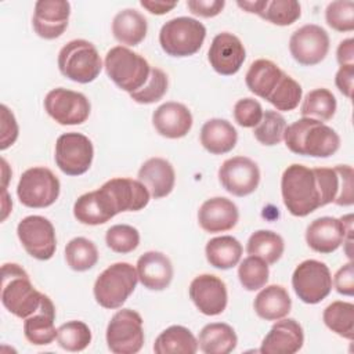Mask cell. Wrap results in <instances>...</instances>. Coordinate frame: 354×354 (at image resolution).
<instances>
[{
  "mask_svg": "<svg viewBox=\"0 0 354 354\" xmlns=\"http://www.w3.org/2000/svg\"><path fill=\"white\" fill-rule=\"evenodd\" d=\"M283 141L290 152L313 158H329L340 148L339 134L311 118H301L286 126Z\"/></svg>",
  "mask_w": 354,
  "mask_h": 354,
  "instance_id": "6da1fadb",
  "label": "cell"
},
{
  "mask_svg": "<svg viewBox=\"0 0 354 354\" xmlns=\"http://www.w3.org/2000/svg\"><path fill=\"white\" fill-rule=\"evenodd\" d=\"M281 194L288 212L306 217L321 207V192L314 170L299 163L288 166L281 177Z\"/></svg>",
  "mask_w": 354,
  "mask_h": 354,
  "instance_id": "7a4b0ae2",
  "label": "cell"
},
{
  "mask_svg": "<svg viewBox=\"0 0 354 354\" xmlns=\"http://www.w3.org/2000/svg\"><path fill=\"white\" fill-rule=\"evenodd\" d=\"M43 297L44 293L32 285L28 272L19 264H3L1 303L12 315L26 319L40 308Z\"/></svg>",
  "mask_w": 354,
  "mask_h": 354,
  "instance_id": "3957f363",
  "label": "cell"
},
{
  "mask_svg": "<svg viewBox=\"0 0 354 354\" xmlns=\"http://www.w3.org/2000/svg\"><path fill=\"white\" fill-rule=\"evenodd\" d=\"M104 68L108 77L123 91L140 90L149 77L151 65L148 61L124 46H115L108 50Z\"/></svg>",
  "mask_w": 354,
  "mask_h": 354,
  "instance_id": "277c9868",
  "label": "cell"
},
{
  "mask_svg": "<svg viewBox=\"0 0 354 354\" xmlns=\"http://www.w3.org/2000/svg\"><path fill=\"white\" fill-rule=\"evenodd\" d=\"M137 282V270L130 263L111 264L94 282V299L104 308H119L134 292Z\"/></svg>",
  "mask_w": 354,
  "mask_h": 354,
  "instance_id": "5b68a950",
  "label": "cell"
},
{
  "mask_svg": "<svg viewBox=\"0 0 354 354\" xmlns=\"http://www.w3.org/2000/svg\"><path fill=\"white\" fill-rule=\"evenodd\" d=\"M58 69L72 82L90 83L98 77L102 61L97 47L84 39L68 41L58 53Z\"/></svg>",
  "mask_w": 354,
  "mask_h": 354,
  "instance_id": "8992f818",
  "label": "cell"
},
{
  "mask_svg": "<svg viewBox=\"0 0 354 354\" xmlns=\"http://www.w3.org/2000/svg\"><path fill=\"white\" fill-rule=\"evenodd\" d=\"M206 28L191 17L171 18L159 32V44L170 57H189L198 53L205 41Z\"/></svg>",
  "mask_w": 354,
  "mask_h": 354,
  "instance_id": "52a82bcc",
  "label": "cell"
},
{
  "mask_svg": "<svg viewBox=\"0 0 354 354\" xmlns=\"http://www.w3.org/2000/svg\"><path fill=\"white\" fill-rule=\"evenodd\" d=\"M59 191V180L50 169L43 166L25 170L17 185L19 202L32 209L51 206L58 199Z\"/></svg>",
  "mask_w": 354,
  "mask_h": 354,
  "instance_id": "ba28073f",
  "label": "cell"
},
{
  "mask_svg": "<svg viewBox=\"0 0 354 354\" xmlns=\"http://www.w3.org/2000/svg\"><path fill=\"white\" fill-rule=\"evenodd\" d=\"M106 346L115 354H136L144 346L141 315L131 308L116 311L106 326Z\"/></svg>",
  "mask_w": 354,
  "mask_h": 354,
  "instance_id": "9c48e42d",
  "label": "cell"
},
{
  "mask_svg": "<svg viewBox=\"0 0 354 354\" xmlns=\"http://www.w3.org/2000/svg\"><path fill=\"white\" fill-rule=\"evenodd\" d=\"M292 286L303 303L317 304L329 296L332 290V275L325 263L308 259L295 268Z\"/></svg>",
  "mask_w": 354,
  "mask_h": 354,
  "instance_id": "30bf717a",
  "label": "cell"
},
{
  "mask_svg": "<svg viewBox=\"0 0 354 354\" xmlns=\"http://www.w3.org/2000/svg\"><path fill=\"white\" fill-rule=\"evenodd\" d=\"M94 158V147L88 137L82 133H64L55 141V163L66 176L84 174Z\"/></svg>",
  "mask_w": 354,
  "mask_h": 354,
  "instance_id": "8fae6325",
  "label": "cell"
},
{
  "mask_svg": "<svg viewBox=\"0 0 354 354\" xmlns=\"http://www.w3.org/2000/svg\"><path fill=\"white\" fill-rule=\"evenodd\" d=\"M17 235L24 249L36 260H50L57 249L53 223L43 216H26L17 225Z\"/></svg>",
  "mask_w": 354,
  "mask_h": 354,
  "instance_id": "7c38bea8",
  "label": "cell"
},
{
  "mask_svg": "<svg viewBox=\"0 0 354 354\" xmlns=\"http://www.w3.org/2000/svg\"><path fill=\"white\" fill-rule=\"evenodd\" d=\"M44 109L57 123L73 126L82 124L88 119L91 105L84 94L57 87L50 90L44 97Z\"/></svg>",
  "mask_w": 354,
  "mask_h": 354,
  "instance_id": "4fadbf2b",
  "label": "cell"
},
{
  "mask_svg": "<svg viewBox=\"0 0 354 354\" xmlns=\"http://www.w3.org/2000/svg\"><path fill=\"white\" fill-rule=\"evenodd\" d=\"M321 192V207L328 203L351 206L354 203V171L350 165L314 167Z\"/></svg>",
  "mask_w": 354,
  "mask_h": 354,
  "instance_id": "5bb4252c",
  "label": "cell"
},
{
  "mask_svg": "<svg viewBox=\"0 0 354 354\" xmlns=\"http://www.w3.org/2000/svg\"><path fill=\"white\" fill-rule=\"evenodd\" d=\"M348 231H353V214L336 217H318L306 230V242L317 253L329 254L336 252Z\"/></svg>",
  "mask_w": 354,
  "mask_h": 354,
  "instance_id": "9a60e30c",
  "label": "cell"
},
{
  "mask_svg": "<svg viewBox=\"0 0 354 354\" xmlns=\"http://www.w3.org/2000/svg\"><path fill=\"white\" fill-rule=\"evenodd\" d=\"M289 51L293 59L300 65H317L325 59L329 51V35L319 25H303L292 33L289 39Z\"/></svg>",
  "mask_w": 354,
  "mask_h": 354,
  "instance_id": "2e32d148",
  "label": "cell"
},
{
  "mask_svg": "<svg viewBox=\"0 0 354 354\" xmlns=\"http://www.w3.org/2000/svg\"><path fill=\"white\" fill-rule=\"evenodd\" d=\"M218 180L227 192L235 196H246L257 189L260 169L250 158L234 156L220 166Z\"/></svg>",
  "mask_w": 354,
  "mask_h": 354,
  "instance_id": "e0dca14e",
  "label": "cell"
},
{
  "mask_svg": "<svg viewBox=\"0 0 354 354\" xmlns=\"http://www.w3.org/2000/svg\"><path fill=\"white\" fill-rule=\"evenodd\" d=\"M189 299L205 315L221 314L228 303L227 286L223 279L213 274H201L189 283Z\"/></svg>",
  "mask_w": 354,
  "mask_h": 354,
  "instance_id": "ac0fdd59",
  "label": "cell"
},
{
  "mask_svg": "<svg viewBox=\"0 0 354 354\" xmlns=\"http://www.w3.org/2000/svg\"><path fill=\"white\" fill-rule=\"evenodd\" d=\"M246 58L245 47L241 39L230 32L216 35L207 51L210 66L223 76L235 75Z\"/></svg>",
  "mask_w": 354,
  "mask_h": 354,
  "instance_id": "d6986e66",
  "label": "cell"
},
{
  "mask_svg": "<svg viewBox=\"0 0 354 354\" xmlns=\"http://www.w3.org/2000/svg\"><path fill=\"white\" fill-rule=\"evenodd\" d=\"M71 4L65 0H39L35 3L32 25L37 36L46 40L59 37L68 28Z\"/></svg>",
  "mask_w": 354,
  "mask_h": 354,
  "instance_id": "ffe728a7",
  "label": "cell"
},
{
  "mask_svg": "<svg viewBox=\"0 0 354 354\" xmlns=\"http://www.w3.org/2000/svg\"><path fill=\"white\" fill-rule=\"evenodd\" d=\"M104 192L108 195L116 213L122 212H138L144 209L151 194L140 180L127 177H115L101 185Z\"/></svg>",
  "mask_w": 354,
  "mask_h": 354,
  "instance_id": "44dd1931",
  "label": "cell"
},
{
  "mask_svg": "<svg viewBox=\"0 0 354 354\" xmlns=\"http://www.w3.org/2000/svg\"><path fill=\"white\" fill-rule=\"evenodd\" d=\"M304 343L301 325L293 318H281L271 326L259 348L263 354H295Z\"/></svg>",
  "mask_w": 354,
  "mask_h": 354,
  "instance_id": "7402d4cb",
  "label": "cell"
},
{
  "mask_svg": "<svg viewBox=\"0 0 354 354\" xmlns=\"http://www.w3.org/2000/svg\"><path fill=\"white\" fill-rule=\"evenodd\" d=\"M239 220L236 205L224 196H214L205 201L198 210L201 228L210 234L232 230Z\"/></svg>",
  "mask_w": 354,
  "mask_h": 354,
  "instance_id": "603a6c76",
  "label": "cell"
},
{
  "mask_svg": "<svg viewBox=\"0 0 354 354\" xmlns=\"http://www.w3.org/2000/svg\"><path fill=\"white\" fill-rule=\"evenodd\" d=\"M152 124L162 137L176 140L188 134L192 127V115L184 104L169 101L153 111Z\"/></svg>",
  "mask_w": 354,
  "mask_h": 354,
  "instance_id": "cb8c5ba5",
  "label": "cell"
},
{
  "mask_svg": "<svg viewBox=\"0 0 354 354\" xmlns=\"http://www.w3.org/2000/svg\"><path fill=\"white\" fill-rule=\"evenodd\" d=\"M138 281L149 290H163L173 279V264L170 259L156 250H149L141 254L137 260Z\"/></svg>",
  "mask_w": 354,
  "mask_h": 354,
  "instance_id": "d4e9b609",
  "label": "cell"
},
{
  "mask_svg": "<svg viewBox=\"0 0 354 354\" xmlns=\"http://www.w3.org/2000/svg\"><path fill=\"white\" fill-rule=\"evenodd\" d=\"M137 177L147 187L153 199L167 196L173 191L176 183L174 167L163 158L147 159L141 165Z\"/></svg>",
  "mask_w": 354,
  "mask_h": 354,
  "instance_id": "484cf974",
  "label": "cell"
},
{
  "mask_svg": "<svg viewBox=\"0 0 354 354\" xmlns=\"http://www.w3.org/2000/svg\"><path fill=\"white\" fill-rule=\"evenodd\" d=\"M55 307L51 299L44 295L40 308L28 317L24 322V335L26 340L35 346H47L57 339Z\"/></svg>",
  "mask_w": 354,
  "mask_h": 354,
  "instance_id": "4316f807",
  "label": "cell"
},
{
  "mask_svg": "<svg viewBox=\"0 0 354 354\" xmlns=\"http://www.w3.org/2000/svg\"><path fill=\"white\" fill-rule=\"evenodd\" d=\"M75 218L87 225H100L116 216L109 199L101 188L80 195L73 205Z\"/></svg>",
  "mask_w": 354,
  "mask_h": 354,
  "instance_id": "83f0119b",
  "label": "cell"
},
{
  "mask_svg": "<svg viewBox=\"0 0 354 354\" xmlns=\"http://www.w3.org/2000/svg\"><path fill=\"white\" fill-rule=\"evenodd\" d=\"M285 72L270 59H256L250 64L245 82L248 88L257 97L268 101L275 88L278 87Z\"/></svg>",
  "mask_w": 354,
  "mask_h": 354,
  "instance_id": "f1b7e54d",
  "label": "cell"
},
{
  "mask_svg": "<svg viewBox=\"0 0 354 354\" xmlns=\"http://www.w3.org/2000/svg\"><path fill=\"white\" fill-rule=\"evenodd\" d=\"M236 141L238 133L235 127L225 119H209L201 129V144L213 155H223L232 151Z\"/></svg>",
  "mask_w": 354,
  "mask_h": 354,
  "instance_id": "f546056e",
  "label": "cell"
},
{
  "mask_svg": "<svg viewBox=\"0 0 354 354\" xmlns=\"http://www.w3.org/2000/svg\"><path fill=\"white\" fill-rule=\"evenodd\" d=\"M256 314L266 321L285 318L292 308V299L288 290L281 285H268L257 293L253 301Z\"/></svg>",
  "mask_w": 354,
  "mask_h": 354,
  "instance_id": "4dcf8cb0",
  "label": "cell"
},
{
  "mask_svg": "<svg viewBox=\"0 0 354 354\" xmlns=\"http://www.w3.org/2000/svg\"><path fill=\"white\" fill-rule=\"evenodd\" d=\"M148 30L147 18L134 8H124L119 11L112 21L113 37L126 46L140 44Z\"/></svg>",
  "mask_w": 354,
  "mask_h": 354,
  "instance_id": "1f68e13d",
  "label": "cell"
},
{
  "mask_svg": "<svg viewBox=\"0 0 354 354\" xmlns=\"http://www.w3.org/2000/svg\"><path fill=\"white\" fill-rule=\"evenodd\" d=\"M238 344L234 328L224 322H212L202 328L198 346L205 354H230Z\"/></svg>",
  "mask_w": 354,
  "mask_h": 354,
  "instance_id": "d6a6232c",
  "label": "cell"
},
{
  "mask_svg": "<svg viewBox=\"0 0 354 354\" xmlns=\"http://www.w3.org/2000/svg\"><path fill=\"white\" fill-rule=\"evenodd\" d=\"M198 348V339L183 325L166 328L153 343V351L156 354H195Z\"/></svg>",
  "mask_w": 354,
  "mask_h": 354,
  "instance_id": "836d02e7",
  "label": "cell"
},
{
  "mask_svg": "<svg viewBox=\"0 0 354 354\" xmlns=\"http://www.w3.org/2000/svg\"><path fill=\"white\" fill-rule=\"evenodd\" d=\"M241 242L231 235L212 238L205 248L206 260L210 266L218 270H230L235 267L242 257Z\"/></svg>",
  "mask_w": 354,
  "mask_h": 354,
  "instance_id": "e575fe53",
  "label": "cell"
},
{
  "mask_svg": "<svg viewBox=\"0 0 354 354\" xmlns=\"http://www.w3.org/2000/svg\"><path fill=\"white\" fill-rule=\"evenodd\" d=\"M285 250V242L282 236L270 230L254 231L246 243V252L249 256H256L264 260L268 266L277 263Z\"/></svg>",
  "mask_w": 354,
  "mask_h": 354,
  "instance_id": "d590c367",
  "label": "cell"
},
{
  "mask_svg": "<svg viewBox=\"0 0 354 354\" xmlns=\"http://www.w3.org/2000/svg\"><path fill=\"white\" fill-rule=\"evenodd\" d=\"M337 102L335 95L328 88H314L306 94L300 113L303 118H311L319 122L330 120L336 112Z\"/></svg>",
  "mask_w": 354,
  "mask_h": 354,
  "instance_id": "8d00e7d4",
  "label": "cell"
},
{
  "mask_svg": "<svg viewBox=\"0 0 354 354\" xmlns=\"http://www.w3.org/2000/svg\"><path fill=\"white\" fill-rule=\"evenodd\" d=\"M324 324L336 335L353 340L354 336V304L350 301H332L322 314Z\"/></svg>",
  "mask_w": 354,
  "mask_h": 354,
  "instance_id": "74e56055",
  "label": "cell"
},
{
  "mask_svg": "<svg viewBox=\"0 0 354 354\" xmlns=\"http://www.w3.org/2000/svg\"><path fill=\"white\" fill-rule=\"evenodd\" d=\"M66 264L77 272L93 268L98 261V250L93 241L84 236L71 239L65 246Z\"/></svg>",
  "mask_w": 354,
  "mask_h": 354,
  "instance_id": "f35d334b",
  "label": "cell"
},
{
  "mask_svg": "<svg viewBox=\"0 0 354 354\" xmlns=\"http://www.w3.org/2000/svg\"><path fill=\"white\" fill-rule=\"evenodd\" d=\"M57 342L66 351H83L91 343V330L83 321H68L58 328Z\"/></svg>",
  "mask_w": 354,
  "mask_h": 354,
  "instance_id": "ab89813d",
  "label": "cell"
},
{
  "mask_svg": "<svg viewBox=\"0 0 354 354\" xmlns=\"http://www.w3.org/2000/svg\"><path fill=\"white\" fill-rule=\"evenodd\" d=\"M285 130V118L277 111H266L263 112V118L259 124L253 127V136L260 144L266 147H272L283 140Z\"/></svg>",
  "mask_w": 354,
  "mask_h": 354,
  "instance_id": "60d3db41",
  "label": "cell"
},
{
  "mask_svg": "<svg viewBox=\"0 0 354 354\" xmlns=\"http://www.w3.org/2000/svg\"><path fill=\"white\" fill-rule=\"evenodd\" d=\"M268 264L256 256H248L238 267V278L243 289L254 292L266 286L268 282Z\"/></svg>",
  "mask_w": 354,
  "mask_h": 354,
  "instance_id": "b9f144b4",
  "label": "cell"
},
{
  "mask_svg": "<svg viewBox=\"0 0 354 354\" xmlns=\"http://www.w3.org/2000/svg\"><path fill=\"white\" fill-rule=\"evenodd\" d=\"M300 15L301 7L300 3L296 0H267V4L260 14V18L278 26H288L296 22Z\"/></svg>",
  "mask_w": 354,
  "mask_h": 354,
  "instance_id": "7bdbcfd3",
  "label": "cell"
},
{
  "mask_svg": "<svg viewBox=\"0 0 354 354\" xmlns=\"http://www.w3.org/2000/svg\"><path fill=\"white\" fill-rule=\"evenodd\" d=\"M106 246L116 253H130L140 245V232L129 224H115L105 234Z\"/></svg>",
  "mask_w": 354,
  "mask_h": 354,
  "instance_id": "ee69618b",
  "label": "cell"
},
{
  "mask_svg": "<svg viewBox=\"0 0 354 354\" xmlns=\"http://www.w3.org/2000/svg\"><path fill=\"white\" fill-rule=\"evenodd\" d=\"M167 75L159 68H151V73L145 84L140 90L130 93V98L137 104H153L163 98L167 91Z\"/></svg>",
  "mask_w": 354,
  "mask_h": 354,
  "instance_id": "f6af8a7d",
  "label": "cell"
},
{
  "mask_svg": "<svg viewBox=\"0 0 354 354\" xmlns=\"http://www.w3.org/2000/svg\"><path fill=\"white\" fill-rule=\"evenodd\" d=\"M303 95L301 86L289 75H283L278 87L272 93V95L268 98V102L274 105L278 111H293Z\"/></svg>",
  "mask_w": 354,
  "mask_h": 354,
  "instance_id": "bcb514c9",
  "label": "cell"
},
{
  "mask_svg": "<svg viewBox=\"0 0 354 354\" xmlns=\"http://www.w3.org/2000/svg\"><path fill=\"white\" fill-rule=\"evenodd\" d=\"M326 24L337 32L354 30V3L351 0H337L328 4L325 10Z\"/></svg>",
  "mask_w": 354,
  "mask_h": 354,
  "instance_id": "7dc6e473",
  "label": "cell"
},
{
  "mask_svg": "<svg viewBox=\"0 0 354 354\" xmlns=\"http://www.w3.org/2000/svg\"><path fill=\"white\" fill-rule=\"evenodd\" d=\"M263 118V108L254 98H241L234 105V119L242 127H256Z\"/></svg>",
  "mask_w": 354,
  "mask_h": 354,
  "instance_id": "c3c4849f",
  "label": "cell"
},
{
  "mask_svg": "<svg viewBox=\"0 0 354 354\" xmlns=\"http://www.w3.org/2000/svg\"><path fill=\"white\" fill-rule=\"evenodd\" d=\"M1 109V138H0V149L4 151L11 147L18 138V123L15 120L14 113L3 104Z\"/></svg>",
  "mask_w": 354,
  "mask_h": 354,
  "instance_id": "681fc988",
  "label": "cell"
},
{
  "mask_svg": "<svg viewBox=\"0 0 354 354\" xmlns=\"http://www.w3.org/2000/svg\"><path fill=\"white\" fill-rule=\"evenodd\" d=\"M333 285L336 292L340 295H344V296L354 295V267L351 260L336 271L333 278Z\"/></svg>",
  "mask_w": 354,
  "mask_h": 354,
  "instance_id": "f907efd6",
  "label": "cell"
},
{
  "mask_svg": "<svg viewBox=\"0 0 354 354\" xmlns=\"http://www.w3.org/2000/svg\"><path fill=\"white\" fill-rule=\"evenodd\" d=\"M225 6L224 0H188L187 7L194 15L213 18L218 15Z\"/></svg>",
  "mask_w": 354,
  "mask_h": 354,
  "instance_id": "816d5d0a",
  "label": "cell"
},
{
  "mask_svg": "<svg viewBox=\"0 0 354 354\" xmlns=\"http://www.w3.org/2000/svg\"><path fill=\"white\" fill-rule=\"evenodd\" d=\"M335 83L343 95H346L347 98H351L353 83H354V65L340 66L339 71L336 72Z\"/></svg>",
  "mask_w": 354,
  "mask_h": 354,
  "instance_id": "f5cc1de1",
  "label": "cell"
},
{
  "mask_svg": "<svg viewBox=\"0 0 354 354\" xmlns=\"http://www.w3.org/2000/svg\"><path fill=\"white\" fill-rule=\"evenodd\" d=\"M336 59L340 66L354 65V40L351 37L339 43L336 50Z\"/></svg>",
  "mask_w": 354,
  "mask_h": 354,
  "instance_id": "db71d44e",
  "label": "cell"
},
{
  "mask_svg": "<svg viewBox=\"0 0 354 354\" xmlns=\"http://www.w3.org/2000/svg\"><path fill=\"white\" fill-rule=\"evenodd\" d=\"M141 7H144L147 11H149L151 14H155V15H163V14H167L169 11H171L176 6H177V1H153V0H141L140 1Z\"/></svg>",
  "mask_w": 354,
  "mask_h": 354,
  "instance_id": "11a10c76",
  "label": "cell"
},
{
  "mask_svg": "<svg viewBox=\"0 0 354 354\" xmlns=\"http://www.w3.org/2000/svg\"><path fill=\"white\" fill-rule=\"evenodd\" d=\"M238 7H241L243 11L250 12V14H257L260 17L261 11L264 10L267 0H254V1H236Z\"/></svg>",
  "mask_w": 354,
  "mask_h": 354,
  "instance_id": "9f6ffc18",
  "label": "cell"
},
{
  "mask_svg": "<svg viewBox=\"0 0 354 354\" xmlns=\"http://www.w3.org/2000/svg\"><path fill=\"white\" fill-rule=\"evenodd\" d=\"M1 206H3V216H1V220H6L8 212L11 210L12 207V202L10 201L8 198V194H7V189H3V201H1Z\"/></svg>",
  "mask_w": 354,
  "mask_h": 354,
  "instance_id": "6f0895ef",
  "label": "cell"
}]
</instances>
